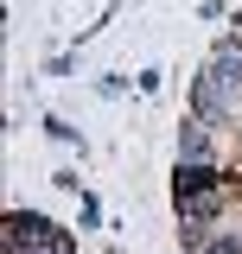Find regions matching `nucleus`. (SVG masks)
<instances>
[{
  "label": "nucleus",
  "instance_id": "7",
  "mask_svg": "<svg viewBox=\"0 0 242 254\" xmlns=\"http://www.w3.org/2000/svg\"><path fill=\"white\" fill-rule=\"evenodd\" d=\"M6 254H77V242H70L64 229H51L45 242H26V248H6Z\"/></svg>",
  "mask_w": 242,
  "mask_h": 254
},
{
  "label": "nucleus",
  "instance_id": "8",
  "mask_svg": "<svg viewBox=\"0 0 242 254\" xmlns=\"http://www.w3.org/2000/svg\"><path fill=\"white\" fill-rule=\"evenodd\" d=\"M77 216H83V229H96V222H102V203H96L90 190H77Z\"/></svg>",
  "mask_w": 242,
  "mask_h": 254
},
{
  "label": "nucleus",
  "instance_id": "5",
  "mask_svg": "<svg viewBox=\"0 0 242 254\" xmlns=\"http://www.w3.org/2000/svg\"><path fill=\"white\" fill-rule=\"evenodd\" d=\"M58 222L38 216V210H6V248H26V242H45Z\"/></svg>",
  "mask_w": 242,
  "mask_h": 254
},
{
  "label": "nucleus",
  "instance_id": "9",
  "mask_svg": "<svg viewBox=\"0 0 242 254\" xmlns=\"http://www.w3.org/2000/svg\"><path fill=\"white\" fill-rule=\"evenodd\" d=\"M134 83H140V95H159V83H166V70H140Z\"/></svg>",
  "mask_w": 242,
  "mask_h": 254
},
{
  "label": "nucleus",
  "instance_id": "3",
  "mask_svg": "<svg viewBox=\"0 0 242 254\" xmlns=\"http://www.w3.org/2000/svg\"><path fill=\"white\" fill-rule=\"evenodd\" d=\"M179 203V229L185 242H204L217 222H223V203H230V190H204V197H172Z\"/></svg>",
  "mask_w": 242,
  "mask_h": 254
},
{
  "label": "nucleus",
  "instance_id": "2",
  "mask_svg": "<svg viewBox=\"0 0 242 254\" xmlns=\"http://www.w3.org/2000/svg\"><path fill=\"white\" fill-rule=\"evenodd\" d=\"M191 115H204L211 127H236L242 121V102L223 95V83H217L211 70H198V76H191Z\"/></svg>",
  "mask_w": 242,
  "mask_h": 254
},
{
  "label": "nucleus",
  "instance_id": "1",
  "mask_svg": "<svg viewBox=\"0 0 242 254\" xmlns=\"http://www.w3.org/2000/svg\"><path fill=\"white\" fill-rule=\"evenodd\" d=\"M204 190H236V172L223 159H179L172 165V197H204Z\"/></svg>",
  "mask_w": 242,
  "mask_h": 254
},
{
  "label": "nucleus",
  "instance_id": "4",
  "mask_svg": "<svg viewBox=\"0 0 242 254\" xmlns=\"http://www.w3.org/2000/svg\"><path fill=\"white\" fill-rule=\"evenodd\" d=\"M179 159H217V127L204 115H185L179 127Z\"/></svg>",
  "mask_w": 242,
  "mask_h": 254
},
{
  "label": "nucleus",
  "instance_id": "6",
  "mask_svg": "<svg viewBox=\"0 0 242 254\" xmlns=\"http://www.w3.org/2000/svg\"><path fill=\"white\" fill-rule=\"evenodd\" d=\"M185 254H242V229H230V222H217L204 242H185Z\"/></svg>",
  "mask_w": 242,
  "mask_h": 254
}]
</instances>
